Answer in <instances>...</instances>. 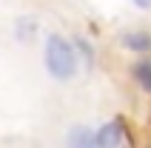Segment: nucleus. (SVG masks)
<instances>
[{
    "mask_svg": "<svg viewBox=\"0 0 151 148\" xmlns=\"http://www.w3.org/2000/svg\"><path fill=\"white\" fill-rule=\"evenodd\" d=\"M43 66L54 83H71L80 74V54L74 49V40H68L66 34H57V32L46 34Z\"/></svg>",
    "mask_w": 151,
    "mask_h": 148,
    "instance_id": "obj_1",
    "label": "nucleus"
},
{
    "mask_svg": "<svg viewBox=\"0 0 151 148\" xmlns=\"http://www.w3.org/2000/svg\"><path fill=\"white\" fill-rule=\"evenodd\" d=\"M97 148H126L128 134L123 128V120H109V123H100L97 128Z\"/></svg>",
    "mask_w": 151,
    "mask_h": 148,
    "instance_id": "obj_2",
    "label": "nucleus"
},
{
    "mask_svg": "<svg viewBox=\"0 0 151 148\" xmlns=\"http://www.w3.org/2000/svg\"><path fill=\"white\" fill-rule=\"evenodd\" d=\"M66 148H97V131L86 123H74L66 131Z\"/></svg>",
    "mask_w": 151,
    "mask_h": 148,
    "instance_id": "obj_3",
    "label": "nucleus"
},
{
    "mask_svg": "<svg viewBox=\"0 0 151 148\" xmlns=\"http://www.w3.org/2000/svg\"><path fill=\"white\" fill-rule=\"evenodd\" d=\"M120 46L131 54H151V32L145 29H134V32L120 34Z\"/></svg>",
    "mask_w": 151,
    "mask_h": 148,
    "instance_id": "obj_4",
    "label": "nucleus"
},
{
    "mask_svg": "<svg viewBox=\"0 0 151 148\" xmlns=\"http://www.w3.org/2000/svg\"><path fill=\"white\" fill-rule=\"evenodd\" d=\"M74 49H77V54H80V63L91 71L94 63H97V51H94L91 40H88V37H83V34H77V37H74Z\"/></svg>",
    "mask_w": 151,
    "mask_h": 148,
    "instance_id": "obj_5",
    "label": "nucleus"
},
{
    "mask_svg": "<svg viewBox=\"0 0 151 148\" xmlns=\"http://www.w3.org/2000/svg\"><path fill=\"white\" fill-rule=\"evenodd\" d=\"M131 74H134L137 85L151 94V60H137L134 66H131Z\"/></svg>",
    "mask_w": 151,
    "mask_h": 148,
    "instance_id": "obj_6",
    "label": "nucleus"
},
{
    "mask_svg": "<svg viewBox=\"0 0 151 148\" xmlns=\"http://www.w3.org/2000/svg\"><path fill=\"white\" fill-rule=\"evenodd\" d=\"M14 29H17V40L26 43V40H32V34L37 32V20H32V17H20V20L14 23Z\"/></svg>",
    "mask_w": 151,
    "mask_h": 148,
    "instance_id": "obj_7",
    "label": "nucleus"
},
{
    "mask_svg": "<svg viewBox=\"0 0 151 148\" xmlns=\"http://www.w3.org/2000/svg\"><path fill=\"white\" fill-rule=\"evenodd\" d=\"M131 6L140 11H151V0H131Z\"/></svg>",
    "mask_w": 151,
    "mask_h": 148,
    "instance_id": "obj_8",
    "label": "nucleus"
}]
</instances>
